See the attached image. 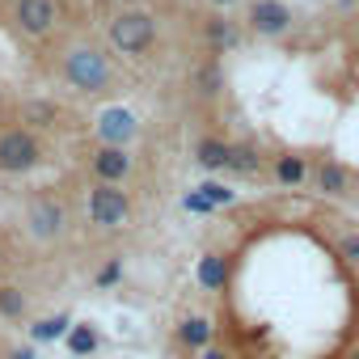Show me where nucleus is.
<instances>
[{
  "mask_svg": "<svg viewBox=\"0 0 359 359\" xmlns=\"http://www.w3.org/2000/svg\"><path fill=\"white\" fill-rule=\"evenodd\" d=\"M233 39H237V34H233L224 22H212V43H216V47H233Z\"/></svg>",
  "mask_w": 359,
  "mask_h": 359,
  "instance_id": "412c9836",
  "label": "nucleus"
},
{
  "mask_svg": "<svg viewBox=\"0 0 359 359\" xmlns=\"http://www.w3.org/2000/svg\"><path fill=\"white\" fill-rule=\"evenodd\" d=\"M26 309V296L18 292V287H0V313H9V317H18Z\"/></svg>",
  "mask_w": 359,
  "mask_h": 359,
  "instance_id": "a211bd4d",
  "label": "nucleus"
},
{
  "mask_svg": "<svg viewBox=\"0 0 359 359\" xmlns=\"http://www.w3.org/2000/svg\"><path fill=\"white\" fill-rule=\"evenodd\" d=\"M152 34H156V26H152L148 13H118V18L110 22V43H114L118 51H127V55L148 51Z\"/></svg>",
  "mask_w": 359,
  "mask_h": 359,
  "instance_id": "f257e3e1",
  "label": "nucleus"
},
{
  "mask_svg": "<svg viewBox=\"0 0 359 359\" xmlns=\"http://www.w3.org/2000/svg\"><path fill=\"white\" fill-rule=\"evenodd\" d=\"M127 212H131L127 195H123V191H114L110 182H102V187L89 195V216H93V224H102V229L123 224V220H127Z\"/></svg>",
  "mask_w": 359,
  "mask_h": 359,
  "instance_id": "20e7f679",
  "label": "nucleus"
},
{
  "mask_svg": "<svg viewBox=\"0 0 359 359\" xmlns=\"http://www.w3.org/2000/svg\"><path fill=\"white\" fill-rule=\"evenodd\" d=\"M317 187H321V195H342V191H346V173H342V165H321Z\"/></svg>",
  "mask_w": 359,
  "mask_h": 359,
  "instance_id": "ddd939ff",
  "label": "nucleus"
},
{
  "mask_svg": "<svg viewBox=\"0 0 359 359\" xmlns=\"http://www.w3.org/2000/svg\"><path fill=\"white\" fill-rule=\"evenodd\" d=\"M13 359H34V351L26 346V351H13Z\"/></svg>",
  "mask_w": 359,
  "mask_h": 359,
  "instance_id": "b1692460",
  "label": "nucleus"
},
{
  "mask_svg": "<svg viewBox=\"0 0 359 359\" xmlns=\"http://www.w3.org/2000/svg\"><path fill=\"white\" fill-rule=\"evenodd\" d=\"M229 169H237V173H254V169H258V152H254V148H233Z\"/></svg>",
  "mask_w": 359,
  "mask_h": 359,
  "instance_id": "f3484780",
  "label": "nucleus"
},
{
  "mask_svg": "<svg viewBox=\"0 0 359 359\" xmlns=\"http://www.w3.org/2000/svg\"><path fill=\"white\" fill-rule=\"evenodd\" d=\"M39 161V144L30 131H5L0 135V169L5 173H26Z\"/></svg>",
  "mask_w": 359,
  "mask_h": 359,
  "instance_id": "7ed1b4c3",
  "label": "nucleus"
},
{
  "mask_svg": "<svg viewBox=\"0 0 359 359\" xmlns=\"http://www.w3.org/2000/svg\"><path fill=\"white\" fill-rule=\"evenodd\" d=\"M199 191H203V195H208V199H212V208H229V203H233V199H237V195H233V191H229V187H220V182H203V187H199Z\"/></svg>",
  "mask_w": 359,
  "mask_h": 359,
  "instance_id": "6ab92c4d",
  "label": "nucleus"
},
{
  "mask_svg": "<svg viewBox=\"0 0 359 359\" xmlns=\"http://www.w3.org/2000/svg\"><path fill=\"white\" fill-rule=\"evenodd\" d=\"M224 279H229V266H224V258L208 254V258L199 262V283H203V287H224Z\"/></svg>",
  "mask_w": 359,
  "mask_h": 359,
  "instance_id": "f8f14e48",
  "label": "nucleus"
},
{
  "mask_svg": "<svg viewBox=\"0 0 359 359\" xmlns=\"http://www.w3.org/2000/svg\"><path fill=\"white\" fill-rule=\"evenodd\" d=\"M203 359H229L224 351H203Z\"/></svg>",
  "mask_w": 359,
  "mask_h": 359,
  "instance_id": "393cba45",
  "label": "nucleus"
},
{
  "mask_svg": "<svg viewBox=\"0 0 359 359\" xmlns=\"http://www.w3.org/2000/svg\"><path fill=\"white\" fill-rule=\"evenodd\" d=\"M68 81H72L76 89H85V93L106 89V81H110V64H106V55H97L93 47L72 51V55H68Z\"/></svg>",
  "mask_w": 359,
  "mask_h": 359,
  "instance_id": "f03ea898",
  "label": "nucleus"
},
{
  "mask_svg": "<svg viewBox=\"0 0 359 359\" xmlns=\"http://www.w3.org/2000/svg\"><path fill=\"white\" fill-rule=\"evenodd\" d=\"M250 26L258 34H283L292 26V9L283 5V0H258V5L250 9Z\"/></svg>",
  "mask_w": 359,
  "mask_h": 359,
  "instance_id": "39448f33",
  "label": "nucleus"
},
{
  "mask_svg": "<svg viewBox=\"0 0 359 359\" xmlns=\"http://www.w3.org/2000/svg\"><path fill=\"white\" fill-rule=\"evenodd\" d=\"M351 359H359V351H355V355H351Z\"/></svg>",
  "mask_w": 359,
  "mask_h": 359,
  "instance_id": "bb28decb",
  "label": "nucleus"
},
{
  "mask_svg": "<svg viewBox=\"0 0 359 359\" xmlns=\"http://www.w3.org/2000/svg\"><path fill=\"white\" fill-rule=\"evenodd\" d=\"M18 26L26 34H47L55 26V5L51 0H18Z\"/></svg>",
  "mask_w": 359,
  "mask_h": 359,
  "instance_id": "0eeeda50",
  "label": "nucleus"
},
{
  "mask_svg": "<svg viewBox=\"0 0 359 359\" xmlns=\"http://www.w3.org/2000/svg\"><path fill=\"white\" fill-rule=\"evenodd\" d=\"M229 156H233V148L220 144V140H203V144H199V165H203V169H224Z\"/></svg>",
  "mask_w": 359,
  "mask_h": 359,
  "instance_id": "9b49d317",
  "label": "nucleus"
},
{
  "mask_svg": "<svg viewBox=\"0 0 359 359\" xmlns=\"http://www.w3.org/2000/svg\"><path fill=\"white\" fill-rule=\"evenodd\" d=\"M30 233H34V237H55V233H64V208L51 203V199H39V203L30 208Z\"/></svg>",
  "mask_w": 359,
  "mask_h": 359,
  "instance_id": "6e6552de",
  "label": "nucleus"
},
{
  "mask_svg": "<svg viewBox=\"0 0 359 359\" xmlns=\"http://www.w3.org/2000/svg\"><path fill=\"white\" fill-rule=\"evenodd\" d=\"M64 334H68V317H47V321L34 325V342H55Z\"/></svg>",
  "mask_w": 359,
  "mask_h": 359,
  "instance_id": "2eb2a0df",
  "label": "nucleus"
},
{
  "mask_svg": "<svg viewBox=\"0 0 359 359\" xmlns=\"http://www.w3.org/2000/svg\"><path fill=\"white\" fill-rule=\"evenodd\" d=\"M177 334H182L187 346H208V342H212V321H208V317H187Z\"/></svg>",
  "mask_w": 359,
  "mask_h": 359,
  "instance_id": "9d476101",
  "label": "nucleus"
},
{
  "mask_svg": "<svg viewBox=\"0 0 359 359\" xmlns=\"http://www.w3.org/2000/svg\"><path fill=\"white\" fill-rule=\"evenodd\" d=\"M118 271H123V262H110V266H102L97 283H102V287H106V283H114V279H118Z\"/></svg>",
  "mask_w": 359,
  "mask_h": 359,
  "instance_id": "5701e85b",
  "label": "nucleus"
},
{
  "mask_svg": "<svg viewBox=\"0 0 359 359\" xmlns=\"http://www.w3.org/2000/svg\"><path fill=\"white\" fill-rule=\"evenodd\" d=\"M216 5H233V0H216Z\"/></svg>",
  "mask_w": 359,
  "mask_h": 359,
  "instance_id": "a878e982",
  "label": "nucleus"
},
{
  "mask_svg": "<svg viewBox=\"0 0 359 359\" xmlns=\"http://www.w3.org/2000/svg\"><path fill=\"white\" fill-rule=\"evenodd\" d=\"M97 135H102L106 144L123 148V144L135 135V114H131V110H123V106H110V110L97 118Z\"/></svg>",
  "mask_w": 359,
  "mask_h": 359,
  "instance_id": "423d86ee",
  "label": "nucleus"
},
{
  "mask_svg": "<svg viewBox=\"0 0 359 359\" xmlns=\"http://www.w3.org/2000/svg\"><path fill=\"white\" fill-rule=\"evenodd\" d=\"M68 346H72V355H89V351L97 346V334H93L89 325H72V330H68Z\"/></svg>",
  "mask_w": 359,
  "mask_h": 359,
  "instance_id": "dca6fc26",
  "label": "nucleus"
},
{
  "mask_svg": "<svg viewBox=\"0 0 359 359\" xmlns=\"http://www.w3.org/2000/svg\"><path fill=\"white\" fill-rule=\"evenodd\" d=\"M187 212H212V199H208L203 191H191V195H187Z\"/></svg>",
  "mask_w": 359,
  "mask_h": 359,
  "instance_id": "4be33fe9",
  "label": "nucleus"
},
{
  "mask_svg": "<svg viewBox=\"0 0 359 359\" xmlns=\"http://www.w3.org/2000/svg\"><path fill=\"white\" fill-rule=\"evenodd\" d=\"M342 258L359 271V233H346V237H342Z\"/></svg>",
  "mask_w": 359,
  "mask_h": 359,
  "instance_id": "aec40b11",
  "label": "nucleus"
},
{
  "mask_svg": "<svg viewBox=\"0 0 359 359\" xmlns=\"http://www.w3.org/2000/svg\"><path fill=\"white\" fill-rule=\"evenodd\" d=\"M304 173H309V165L300 156H279V165H275V177H279V182H287V187L304 182Z\"/></svg>",
  "mask_w": 359,
  "mask_h": 359,
  "instance_id": "4468645a",
  "label": "nucleus"
},
{
  "mask_svg": "<svg viewBox=\"0 0 359 359\" xmlns=\"http://www.w3.org/2000/svg\"><path fill=\"white\" fill-rule=\"evenodd\" d=\"M93 169H97V177H102V182H118V177H127V169H131V156H127L123 148L106 144V148L93 156Z\"/></svg>",
  "mask_w": 359,
  "mask_h": 359,
  "instance_id": "1a4fd4ad",
  "label": "nucleus"
}]
</instances>
